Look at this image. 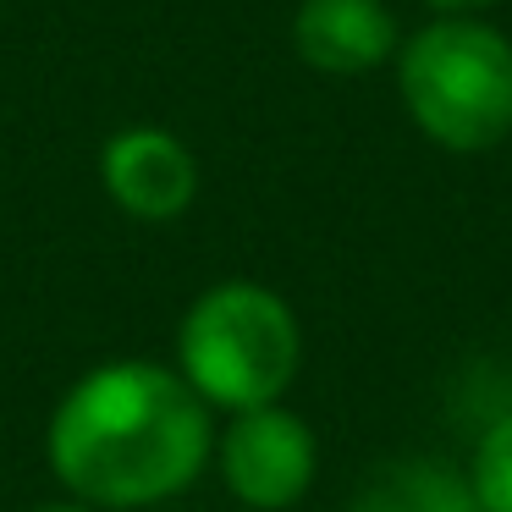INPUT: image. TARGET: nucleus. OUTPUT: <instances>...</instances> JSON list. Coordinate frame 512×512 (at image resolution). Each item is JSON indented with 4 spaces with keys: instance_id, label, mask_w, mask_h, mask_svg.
Wrapping results in <instances>:
<instances>
[{
    "instance_id": "nucleus-1",
    "label": "nucleus",
    "mask_w": 512,
    "mask_h": 512,
    "mask_svg": "<svg viewBox=\"0 0 512 512\" xmlns=\"http://www.w3.org/2000/svg\"><path fill=\"white\" fill-rule=\"evenodd\" d=\"M210 402L166 364L116 358L72 380L50 413L56 479L89 507H149L199 479L210 457Z\"/></svg>"
},
{
    "instance_id": "nucleus-2",
    "label": "nucleus",
    "mask_w": 512,
    "mask_h": 512,
    "mask_svg": "<svg viewBox=\"0 0 512 512\" xmlns=\"http://www.w3.org/2000/svg\"><path fill=\"white\" fill-rule=\"evenodd\" d=\"M397 89L413 127L441 149L479 155L512 133V45L474 17H435L402 45Z\"/></svg>"
},
{
    "instance_id": "nucleus-3",
    "label": "nucleus",
    "mask_w": 512,
    "mask_h": 512,
    "mask_svg": "<svg viewBox=\"0 0 512 512\" xmlns=\"http://www.w3.org/2000/svg\"><path fill=\"white\" fill-rule=\"evenodd\" d=\"M303 336L292 309L259 281L199 292L177 325V375L215 408H265L292 386Z\"/></svg>"
},
{
    "instance_id": "nucleus-4",
    "label": "nucleus",
    "mask_w": 512,
    "mask_h": 512,
    "mask_svg": "<svg viewBox=\"0 0 512 512\" xmlns=\"http://www.w3.org/2000/svg\"><path fill=\"white\" fill-rule=\"evenodd\" d=\"M221 474L232 496L254 512H281L309 490L314 479V435L298 413L276 408H243L226 424L221 441Z\"/></svg>"
},
{
    "instance_id": "nucleus-5",
    "label": "nucleus",
    "mask_w": 512,
    "mask_h": 512,
    "mask_svg": "<svg viewBox=\"0 0 512 512\" xmlns=\"http://www.w3.org/2000/svg\"><path fill=\"white\" fill-rule=\"evenodd\" d=\"M100 188L111 193V204L122 215L166 226L199 193V160L171 127L133 122V127H116L100 144Z\"/></svg>"
},
{
    "instance_id": "nucleus-6",
    "label": "nucleus",
    "mask_w": 512,
    "mask_h": 512,
    "mask_svg": "<svg viewBox=\"0 0 512 512\" xmlns=\"http://www.w3.org/2000/svg\"><path fill=\"white\" fill-rule=\"evenodd\" d=\"M292 50L314 72L353 78L397 56V23L380 0H303L292 17Z\"/></svg>"
},
{
    "instance_id": "nucleus-7",
    "label": "nucleus",
    "mask_w": 512,
    "mask_h": 512,
    "mask_svg": "<svg viewBox=\"0 0 512 512\" xmlns=\"http://www.w3.org/2000/svg\"><path fill=\"white\" fill-rule=\"evenodd\" d=\"M353 512H485L457 468L446 463H391L358 490Z\"/></svg>"
},
{
    "instance_id": "nucleus-8",
    "label": "nucleus",
    "mask_w": 512,
    "mask_h": 512,
    "mask_svg": "<svg viewBox=\"0 0 512 512\" xmlns=\"http://www.w3.org/2000/svg\"><path fill=\"white\" fill-rule=\"evenodd\" d=\"M468 485H474V496H479L485 512H512V413L485 430V441H479V452H474Z\"/></svg>"
},
{
    "instance_id": "nucleus-9",
    "label": "nucleus",
    "mask_w": 512,
    "mask_h": 512,
    "mask_svg": "<svg viewBox=\"0 0 512 512\" xmlns=\"http://www.w3.org/2000/svg\"><path fill=\"white\" fill-rule=\"evenodd\" d=\"M424 6H435L441 17H474V12H485V6H496V0H424Z\"/></svg>"
},
{
    "instance_id": "nucleus-10",
    "label": "nucleus",
    "mask_w": 512,
    "mask_h": 512,
    "mask_svg": "<svg viewBox=\"0 0 512 512\" xmlns=\"http://www.w3.org/2000/svg\"><path fill=\"white\" fill-rule=\"evenodd\" d=\"M34 512H94L89 501H50V507H34Z\"/></svg>"
}]
</instances>
